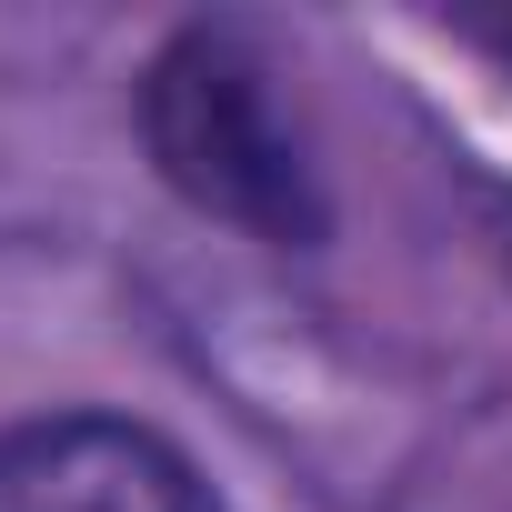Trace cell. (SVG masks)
<instances>
[{
  "label": "cell",
  "mask_w": 512,
  "mask_h": 512,
  "mask_svg": "<svg viewBox=\"0 0 512 512\" xmlns=\"http://www.w3.org/2000/svg\"><path fill=\"white\" fill-rule=\"evenodd\" d=\"M141 131H151V161L171 171V191L201 201L211 221H241L262 241H322V191H312L302 131L272 91V61L241 31H221V21L181 31L141 81Z\"/></svg>",
  "instance_id": "1"
},
{
  "label": "cell",
  "mask_w": 512,
  "mask_h": 512,
  "mask_svg": "<svg viewBox=\"0 0 512 512\" xmlns=\"http://www.w3.org/2000/svg\"><path fill=\"white\" fill-rule=\"evenodd\" d=\"M0 512H221L191 452L121 412H51L0 432Z\"/></svg>",
  "instance_id": "2"
},
{
  "label": "cell",
  "mask_w": 512,
  "mask_h": 512,
  "mask_svg": "<svg viewBox=\"0 0 512 512\" xmlns=\"http://www.w3.org/2000/svg\"><path fill=\"white\" fill-rule=\"evenodd\" d=\"M502 51H512V31H502Z\"/></svg>",
  "instance_id": "3"
}]
</instances>
